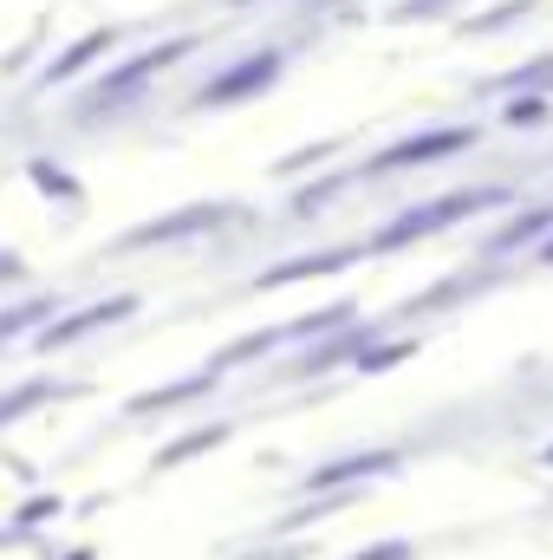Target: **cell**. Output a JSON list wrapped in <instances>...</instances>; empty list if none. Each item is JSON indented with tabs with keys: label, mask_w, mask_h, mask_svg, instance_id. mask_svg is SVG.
<instances>
[{
	"label": "cell",
	"mask_w": 553,
	"mask_h": 560,
	"mask_svg": "<svg viewBox=\"0 0 553 560\" xmlns=\"http://www.w3.org/2000/svg\"><path fill=\"white\" fill-rule=\"evenodd\" d=\"M508 202H515V189H502V183L449 189V196L411 202V209H398L385 229H372V235H365V255H398V248H411V242L449 235V229H462V222H475V215H489V209H508Z\"/></svg>",
	"instance_id": "obj_1"
},
{
	"label": "cell",
	"mask_w": 553,
	"mask_h": 560,
	"mask_svg": "<svg viewBox=\"0 0 553 560\" xmlns=\"http://www.w3.org/2000/svg\"><path fill=\"white\" fill-rule=\"evenodd\" d=\"M242 215H248L242 202H183V209H169V215H150L138 229H125V235L111 242V261H131V255H150V248H183V242H196V235H215V229L242 222Z\"/></svg>",
	"instance_id": "obj_2"
},
{
	"label": "cell",
	"mask_w": 553,
	"mask_h": 560,
	"mask_svg": "<svg viewBox=\"0 0 553 560\" xmlns=\"http://www.w3.org/2000/svg\"><path fill=\"white\" fill-rule=\"evenodd\" d=\"M202 39L196 33H183V39H163L156 52H138V59H125V66H111L98 85H85V98H79V118H105V112H118V105H131L143 85L156 79V72H169V66H183L189 52H196Z\"/></svg>",
	"instance_id": "obj_3"
},
{
	"label": "cell",
	"mask_w": 553,
	"mask_h": 560,
	"mask_svg": "<svg viewBox=\"0 0 553 560\" xmlns=\"http://www.w3.org/2000/svg\"><path fill=\"white\" fill-rule=\"evenodd\" d=\"M138 293H105V300H92V306H66L59 319H46L33 339H26V352L33 359H66V352H79L92 332H111V326H125V319H138Z\"/></svg>",
	"instance_id": "obj_4"
},
{
	"label": "cell",
	"mask_w": 553,
	"mask_h": 560,
	"mask_svg": "<svg viewBox=\"0 0 553 560\" xmlns=\"http://www.w3.org/2000/svg\"><path fill=\"white\" fill-rule=\"evenodd\" d=\"M482 131L475 125H443V131H411V138L385 143L378 156H365L358 163V183H378V176H398V170H436V163H449V156H462V150H475Z\"/></svg>",
	"instance_id": "obj_5"
},
{
	"label": "cell",
	"mask_w": 553,
	"mask_h": 560,
	"mask_svg": "<svg viewBox=\"0 0 553 560\" xmlns=\"http://www.w3.org/2000/svg\"><path fill=\"white\" fill-rule=\"evenodd\" d=\"M404 469V450H345L332 463H313L299 476V495H332V489H372Z\"/></svg>",
	"instance_id": "obj_6"
},
{
	"label": "cell",
	"mask_w": 553,
	"mask_h": 560,
	"mask_svg": "<svg viewBox=\"0 0 553 560\" xmlns=\"http://www.w3.org/2000/svg\"><path fill=\"white\" fill-rule=\"evenodd\" d=\"M280 66H286V52L280 46H261V52H242L228 72H215L202 92H196V112H222V105H242V98H261L268 85L280 79Z\"/></svg>",
	"instance_id": "obj_7"
},
{
	"label": "cell",
	"mask_w": 553,
	"mask_h": 560,
	"mask_svg": "<svg viewBox=\"0 0 553 560\" xmlns=\"http://www.w3.org/2000/svg\"><path fill=\"white\" fill-rule=\"evenodd\" d=\"M222 365L209 359L202 372H189V378H176V385H156V392H138V398H125V423H150V418H169V411H183V405H209L215 392H222Z\"/></svg>",
	"instance_id": "obj_8"
},
{
	"label": "cell",
	"mask_w": 553,
	"mask_h": 560,
	"mask_svg": "<svg viewBox=\"0 0 553 560\" xmlns=\"http://www.w3.org/2000/svg\"><path fill=\"white\" fill-rule=\"evenodd\" d=\"M118 46H125V26H92V33H79V39H72L66 52H59V59H46L33 85H39V92H59V85H79V79H85L92 66H105V59H111Z\"/></svg>",
	"instance_id": "obj_9"
},
{
	"label": "cell",
	"mask_w": 553,
	"mask_h": 560,
	"mask_svg": "<svg viewBox=\"0 0 553 560\" xmlns=\"http://www.w3.org/2000/svg\"><path fill=\"white\" fill-rule=\"evenodd\" d=\"M352 261H365V242H352V248H319V255H293V261L261 268V275H255V293H280V287H299V280L345 275Z\"/></svg>",
	"instance_id": "obj_10"
},
{
	"label": "cell",
	"mask_w": 553,
	"mask_h": 560,
	"mask_svg": "<svg viewBox=\"0 0 553 560\" xmlns=\"http://www.w3.org/2000/svg\"><path fill=\"white\" fill-rule=\"evenodd\" d=\"M548 229H553V202L515 209V215H508V222H502V229H495V235L482 242V255H475V261H508V255H521V248L534 255V248L548 242Z\"/></svg>",
	"instance_id": "obj_11"
},
{
	"label": "cell",
	"mask_w": 553,
	"mask_h": 560,
	"mask_svg": "<svg viewBox=\"0 0 553 560\" xmlns=\"http://www.w3.org/2000/svg\"><path fill=\"white\" fill-rule=\"evenodd\" d=\"M228 436H235V418L196 423V430H183L176 443H163V450H156V463H150V476H169V469H183V463H196V456H209V450H222Z\"/></svg>",
	"instance_id": "obj_12"
},
{
	"label": "cell",
	"mask_w": 553,
	"mask_h": 560,
	"mask_svg": "<svg viewBox=\"0 0 553 560\" xmlns=\"http://www.w3.org/2000/svg\"><path fill=\"white\" fill-rule=\"evenodd\" d=\"M66 398H79V385H66V378H20V385L0 392V430L33 418L39 405H66Z\"/></svg>",
	"instance_id": "obj_13"
},
{
	"label": "cell",
	"mask_w": 553,
	"mask_h": 560,
	"mask_svg": "<svg viewBox=\"0 0 553 560\" xmlns=\"http://www.w3.org/2000/svg\"><path fill=\"white\" fill-rule=\"evenodd\" d=\"M416 352H423V332H378V339L358 346L352 372H358V378H378V372H398V365L416 359Z\"/></svg>",
	"instance_id": "obj_14"
},
{
	"label": "cell",
	"mask_w": 553,
	"mask_h": 560,
	"mask_svg": "<svg viewBox=\"0 0 553 560\" xmlns=\"http://www.w3.org/2000/svg\"><path fill=\"white\" fill-rule=\"evenodd\" d=\"M26 183H33L39 196L66 202V209H79V202H85V183H79V176L59 163V156H46V150H39V156H26Z\"/></svg>",
	"instance_id": "obj_15"
},
{
	"label": "cell",
	"mask_w": 553,
	"mask_h": 560,
	"mask_svg": "<svg viewBox=\"0 0 553 560\" xmlns=\"http://www.w3.org/2000/svg\"><path fill=\"white\" fill-rule=\"evenodd\" d=\"M352 319H358V300H332V306H319V313L286 319L280 339H286V346H313V339H326V332H339V326H352Z\"/></svg>",
	"instance_id": "obj_16"
},
{
	"label": "cell",
	"mask_w": 553,
	"mask_h": 560,
	"mask_svg": "<svg viewBox=\"0 0 553 560\" xmlns=\"http://www.w3.org/2000/svg\"><path fill=\"white\" fill-rule=\"evenodd\" d=\"M352 183H358V163H352V170H332L326 183H306V189H293L286 215H293V222H313V215H326V209H332V196H339V189H352Z\"/></svg>",
	"instance_id": "obj_17"
},
{
	"label": "cell",
	"mask_w": 553,
	"mask_h": 560,
	"mask_svg": "<svg viewBox=\"0 0 553 560\" xmlns=\"http://www.w3.org/2000/svg\"><path fill=\"white\" fill-rule=\"evenodd\" d=\"M280 346H286V339H280V326H261V332H248V339L222 346V352H215V365H222V372H242V365H255V359H274Z\"/></svg>",
	"instance_id": "obj_18"
},
{
	"label": "cell",
	"mask_w": 553,
	"mask_h": 560,
	"mask_svg": "<svg viewBox=\"0 0 553 560\" xmlns=\"http://www.w3.org/2000/svg\"><path fill=\"white\" fill-rule=\"evenodd\" d=\"M339 150H345V138H319V143H299L293 156H280V163H274V170H268V176H274V183H293L299 170H326V163H332Z\"/></svg>",
	"instance_id": "obj_19"
},
{
	"label": "cell",
	"mask_w": 553,
	"mask_h": 560,
	"mask_svg": "<svg viewBox=\"0 0 553 560\" xmlns=\"http://www.w3.org/2000/svg\"><path fill=\"white\" fill-rule=\"evenodd\" d=\"M553 118V92H515L508 105H502V125L508 131H541Z\"/></svg>",
	"instance_id": "obj_20"
},
{
	"label": "cell",
	"mask_w": 553,
	"mask_h": 560,
	"mask_svg": "<svg viewBox=\"0 0 553 560\" xmlns=\"http://www.w3.org/2000/svg\"><path fill=\"white\" fill-rule=\"evenodd\" d=\"M52 522H66V495H59V489H39V495H26V502L13 509V528H26V535H39V528H52Z\"/></svg>",
	"instance_id": "obj_21"
},
{
	"label": "cell",
	"mask_w": 553,
	"mask_h": 560,
	"mask_svg": "<svg viewBox=\"0 0 553 560\" xmlns=\"http://www.w3.org/2000/svg\"><path fill=\"white\" fill-rule=\"evenodd\" d=\"M534 7H541V0H502V7H489V13H475V20H462V33H475V39H482V33H502V26L528 20Z\"/></svg>",
	"instance_id": "obj_22"
},
{
	"label": "cell",
	"mask_w": 553,
	"mask_h": 560,
	"mask_svg": "<svg viewBox=\"0 0 553 560\" xmlns=\"http://www.w3.org/2000/svg\"><path fill=\"white\" fill-rule=\"evenodd\" d=\"M352 560H423V548H416V541H404V535H391V541H372V548H358Z\"/></svg>",
	"instance_id": "obj_23"
},
{
	"label": "cell",
	"mask_w": 553,
	"mask_h": 560,
	"mask_svg": "<svg viewBox=\"0 0 553 560\" xmlns=\"http://www.w3.org/2000/svg\"><path fill=\"white\" fill-rule=\"evenodd\" d=\"M26 280H33V268H26L13 248H0V293H7V287H26Z\"/></svg>",
	"instance_id": "obj_24"
},
{
	"label": "cell",
	"mask_w": 553,
	"mask_h": 560,
	"mask_svg": "<svg viewBox=\"0 0 553 560\" xmlns=\"http://www.w3.org/2000/svg\"><path fill=\"white\" fill-rule=\"evenodd\" d=\"M534 261H541V268H553V229H548V242L534 248Z\"/></svg>",
	"instance_id": "obj_25"
},
{
	"label": "cell",
	"mask_w": 553,
	"mask_h": 560,
	"mask_svg": "<svg viewBox=\"0 0 553 560\" xmlns=\"http://www.w3.org/2000/svg\"><path fill=\"white\" fill-rule=\"evenodd\" d=\"M541 463H548V469H553V443H548V450H541Z\"/></svg>",
	"instance_id": "obj_26"
},
{
	"label": "cell",
	"mask_w": 553,
	"mask_h": 560,
	"mask_svg": "<svg viewBox=\"0 0 553 560\" xmlns=\"http://www.w3.org/2000/svg\"><path fill=\"white\" fill-rule=\"evenodd\" d=\"M228 7H255V0H228Z\"/></svg>",
	"instance_id": "obj_27"
}]
</instances>
